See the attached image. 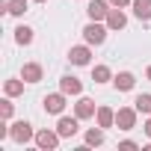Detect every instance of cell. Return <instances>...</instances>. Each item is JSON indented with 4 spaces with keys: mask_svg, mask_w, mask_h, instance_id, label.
Here are the masks:
<instances>
[{
    "mask_svg": "<svg viewBox=\"0 0 151 151\" xmlns=\"http://www.w3.org/2000/svg\"><path fill=\"white\" fill-rule=\"evenodd\" d=\"M83 36H86V42H89V45H104L107 30H104L101 24H95V21H92V24H86V27H83Z\"/></svg>",
    "mask_w": 151,
    "mask_h": 151,
    "instance_id": "6da1fadb",
    "label": "cell"
},
{
    "mask_svg": "<svg viewBox=\"0 0 151 151\" xmlns=\"http://www.w3.org/2000/svg\"><path fill=\"white\" fill-rule=\"evenodd\" d=\"M116 124L122 127V130H130L133 124H136V107L130 110V107H122L119 113H116Z\"/></svg>",
    "mask_w": 151,
    "mask_h": 151,
    "instance_id": "7a4b0ae2",
    "label": "cell"
},
{
    "mask_svg": "<svg viewBox=\"0 0 151 151\" xmlns=\"http://www.w3.org/2000/svg\"><path fill=\"white\" fill-rule=\"evenodd\" d=\"M9 136H12L15 142H30V139H33V127H30L27 122H15V124L9 127Z\"/></svg>",
    "mask_w": 151,
    "mask_h": 151,
    "instance_id": "3957f363",
    "label": "cell"
},
{
    "mask_svg": "<svg viewBox=\"0 0 151 151\" xmlns=\"http://www.w3.org/2000/svg\"><path fill=\"white\" fill-rule=\"evenodd\" d=\"M56 142H59V133H50V130H42V133H36V145L39 148H56Z\"/></svg>",
    "mask_w": 151,
    "mask_h": 151,
    "instance_id": "277c9868",
    "label": "cell"
},
{
    "mask_svg": "<svg viewBox=\"0 0 151 151\" xmlns=\"http://www.w3.org/2000/svg\"><path fill=\"white\" fill-rule=\"evenodd\" d=\"M56 133H59V136H74V133H77V119L62 116V119H59V124H56Z\"/></svg>",
    "mask_w": 151,
    "mask_h": 151,
    "instance_id": "5b68a950",
    "label": "cell"
},
{
    "mask_svg": "<svg viewBox=\"0 0 151 151\" xmlns=\"http://www.w3.org/2000/svg\"><path fill=\"white\" fill-rule=\"evenodd\" d=\"M86 12H89V18H92V21H101V18H107V15H110V9H107L104 0H92Z\"/></svg>",
    "mask_w": 151,
    "mask_h": 151,
    "instance_id": "8992f818",
    "label": "cell"
},
{
    "mask_svg": "<svg viewBox=\"0 0 151 151\" xmlns=\"http://www.w3.org/2000/svg\"><path fill=\"white\" fill-rule=\"evenodd\" d=\"M124 24H127V18H124L122 6H119V9H110V15H107V27H110V30H122Z\"/></svg>",
    "mask_w": 151,
    "mask_h": 151,
    "instance_id": "52a82bcc",
    "label": "cell"
},
{
    "mask_svg": "<svg viewBox=\"0 0 151 151\" xmlns=\"http://www.w3.org/2000/svg\"><path fill=\"white\" fill-rule=\"evenodd\" d=\"M45 110L53 113V116H59V113L65 110V98H62V95H47V98H45Z\"/></svg>",
    "mask_w": 151,
    "mask_h": 151,
    "instance_id": "ba28073f",
    "label": "cell"
},
{
    "mask_svg": "<svg viewBox=\"0 0 151 151\" xmlns=\"http://www.w3.org/2000/svg\"><path fill=\"white\" fill-rule=\"evenodd\" d=\"M62 92L65 95H80L83 92V83L77 77H71V74H65V77H62Z\"/></svg>",
    "mask_w": 151,
    "mask_h": 151,
    "instance_id": "9c48e42d",
    "label": "cell"
},
{
    "mask_svg": "<svg viewBox=\"0 0 151 151\" xmlns=\"http://www.w3.org/2000/svg\"><path fill=\"white\" fill-rule=\"evenodd\" d=\"M21 77H24V83H39V80H42V65H36V62L24 65V71H21Z\"/></svg>",
    "mask_w": 151,
    "mask_h": 151,
    "instance_id": "30bf717a",
    "label": "cell"
},
{
    "mask_svg": "<svg viewBox=\"0 0 151 151\" xmlns=\"http://www.w3.org/2000/svg\"><path fill=\"white\" fill-rule=\"evenodd\" d=\"M133 15L139 21H148L151 18V0H133Z\"/></svg>",
    "mask_w": 151,
    "mask_h": 151,
    "instance_id": "8fae6325",
    "label": "cell"
},
{
    "mask_svg": "<svg viewBox=\"0 0 151 151\" xmlns=\"http://www.w3.org/2000/svg\"><path fill=\"white\" fill-rule=\"evenodd\" d=\"M113 83H116V89H122V92H130V89H133V83H136V77H133L130 71H122L119 77L113 80Z\"/></svg>",
    "mask_w": 151,
    "mask_h": 151,
    "instance_id": "7c38bea8",
    "label": "cell"
},
{
    "mask_svg": "<svg viewBox=\"0 0 151 151\" xmlns=\"http://www.w3.org/2000/svg\"><path fill=\"white\" fill-rule=\"evenodd\" d=\"M68 56H71L74 65H89V56H92V53H89V47H71Z\"/></svg>",
    "mask_w": 151,
    "mask_h": 151,
    "instance_id": "4fadbf2b",
    "label": "cell"
},
{
    "mask_svg": "<svg viewBox=\"0 0 151 151\" xmlns=\"http://www.w3.org/2000/svg\"><path fill=\"white\" fill-rule=\"evenodd\" d=\"M89 116H95V101L80 98L77 101V119H89Z\"/></svg>",
    "mask_w": 151,
    "mask_h": 151,
    "instance_id": "5bb4252c",
    "label": "cell"
},
{
    "mask_svg": "<svg viewBox=\"0 0 151 151\" xmlns=\"http://www.w3.org/2000/svg\"><path fill=\"white\" fill-rule=\"evenodd\" d=\"M113 122H116V113H113L110 107H101V110H98V124H101V127H110Z\"/></svg>",
    "mask_w": 151,
    "mask_h": 151,
    "instance_id": "9a60e30c",
    "label": "cell"
},
{
    "mask_svg": "<svg viewBox=\"0 0 151 151\" xmlns=\"http://www.w3.org/2000/svg\"><path fill=\"white\" fill-rule=\"evenodd\" d=\"M133 107H136V113H145V116H151V95H136Z\"/></svg>",
    "mask_w": 151,
    "mask_h": 151,
    "instance_id": "2e32d148",
    "label": "cell"
},
{
    "mask_svg": "<svg viewBox=\"0 0 151 151\" xmlns=\"http://www.w3.org/2000/svg\"><path fill=\"white\" fill-rule=\"evenodd\" d=\"M6 12H9V15H24V12H27V0H9V3H6Z\"/></svg>",
    "mask_w": 151,
    "mask_h": 151,
    "instance_id": "e0dca14e",
    "label": "cell"
},
{
    "mask_svg": "<svg viewBox=\"0 0 151 151\" xmlns=\"http://www.w3.org/2000/svg\"><path fill=\"white\" fill-rule=\"evenodd\" d=\"M15 42H18V45H30V42H33V30H30V27H18V30H15Z\"/></svg>",
    "mask_w": 151,
    "mask_h": 151,
    "instance_id": "ac0fdd59",
    "label": "cell"
},
{
    "mask_svg": "<svg viewBox=\"0 0 151 151\" xmlns=\"http://www.w3.org/2000/svg\"><path fill=\"white\" fill-rule=\"evenodd\" d=\"M92 80H95V83H107V80H110V68H107V65H95Z\"/></svg>",
    "mask_w": 151,
    "mask_h": 151,
    "instance_id": "d6986e66",
    "label": "cell"
},
{
    "mask_svg": "<svg viewBox=\"0 0 151 151\" xmlns=\"http://www.w3.org/2000/svg\"><path fill=\"white\" fill-rule=\"evenodd\" d=\"M21 92H24L21 80H6V95H21Z\"/></svg>",
    "mask_w": 151,
    "mask_h": 151,
    "instance_id": "ffe728a7",
    "label": "cell"
},
{
    "mask_svg": "<svg viewBox=\"0 0 151 151\" xmlns=\"http://www.w3.org/2000/svg\"><path fill=\"white\" fill-rule=\"evenodd\" d=\"M86 142H89V145H101V142H104V130H89V133H86Z\"/></svg>",
    "mask_w": 151,
    "mask_h": 151,
    "instance_id": "44dd1931",
    "label": "cell"
},
{
    "mask_svg": "<svg viewBox=\"0 0 151 151\" xmlns=\"http://www.w3.org/2000/svg\"><path fill=\"white\" fill-rule=\"evenodd\" d=\"M0 116H3V119L12 116V104H9V101H0Z\"/></svg>",
    "mask_w": 151,
    "mask_h": 151,
    "instance_id": "7402d4cb",
    "label": "cell"
},
{
    "mask_svg": "<svg viewBox=\"0 0 151 151\" xmlns=\"http://www.w3.org/2000/svg\"><path fill=\"white\" fill-rule=\"evenodd\" d=\"M110 3H113V6H127L130 0H110Z\"/></svg>",
    "mask_w": 151,
    "mask_h": 151,
    "instance_id": "603a6c76",
    "label": "cell"
},
{
    "mask_svg": "<svg viewBox=\"0 0 151 151\" xmlns=\"http://www.w3.org/2000/svg\"><path fill=\"white\" fill-rule=\"evenodd\" d=\"M145 133H148V136H151V119H148V122H145Z\"/></svg>",
    "mask_w": 151,
    "mask_h": 151,
    "instance_id": "cb8c5ba5",
    "label": "cell"
},
{
    "mask_svg": "<svg viewBox=\"0 0 151 151\" xmlns=\"http://www.w3.org/2000/svg\"><path fill=\"white\" fill-rule=\"evenodd\" d=\"M148 80H151V68H148Z\"/></svg>",
    "mask_w": 151,
    "mask_h": 151,
    "instance_id": "d4e9b609",
    "label": "cell"
},
{
    "mask_svg": "<svg viewBox=\"0 0 151 151\" xmlns=\"http://www.w3.org/2000/svg\"><path fill=\"white\" fill-rule=\"evenodd\" d=\"M36 3H45V0H36Z\"/></svg>",
    "mask_w": 151,
    "mask_h": 151,
    "instance_id": "484cf974",
    "label": "cell"
}]
</instances>
